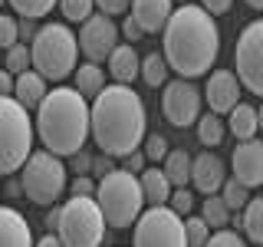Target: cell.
I'll use <instances>...</instances> for the list:
<instances>
[{
    "instance_id": "26",
    "label": "cell",
    "mask_w": 263,
    "mask_h": 247,
    "mask_svg": "<svg viewBox=\"0 0 263 247\" xmlns=\"http://www.w3.org/2000/svg\"><path fill=\"white\" fill-rule=\"evenodd\" d=\"M138 73H142V79L152 89H158V86H164V79H168V63H164L161 53H148L142 60V69H138Z\"/></svg>"
},
{
    "instance_id": "16",
    "label": "cell",
    "mask_w": 263,
    "mask_h": 247,
    "mask_svg": "<svg viewBox=\"0 0 263 247\" xmlns=\"http://www.w3.org/2000/svg\"><path fill=\"white\" fill-rule=\"evenodd\" d=\"M171 4L175 0H132V20L145 30V37L148 33H158V30H164L171 10H175Z\"/></svg>"
},
{
    "instance_id": "4",
    "label": "cell",
    "mask_w": 263,
    "mask_h": 247,
    "mask_svg": "<svg viewBox=\"0 0 263 247\" xmlns=\"http://www.w3.org/2000/svg\"><path fill=\"white\" fill-rule=\"evenodd\" d=\"M76 56H79L76 33L66 23H46V27H40L33 43H30V66L43 79H53V82L66 79L76 69Z\"/></svg>"
},
{
    "instance_id": "39",
    "label": "cell",
    "mask_w": 263,
    "mask_h": 247,
    "mask_svg": "<svg viewBox=\"0 0 263 247\" xmlns=\"http://www.w3.org/2000/svg\"><path fill=\"white\" fill-rule=\"evenodd\" d=\"M69 168L76 171V175H89V171H92V155H89V152H76Z\"/></svg>"
},
{
    "instance_id": "49",
    "label": "cell",
    "mask_w": 263,
    "mask_h": 247,
    "mask_svg": "<svg viewBox=\"0 0 263 247\" xmlns=\"http://www.w3.org/2000/svg\"><path fill=\"white\" fill-rule=\"evenodd\" d=\"M247 4H250L253 10H263V0H247Z\"/></svg>"
},
{
    "instance_id": "38",
    "label": "cell",
    "mask_w": 263,
    "mask_h": 247,
    "mask_svg": "<svg viewBox=\"0 0 263 247\" xmlns=\"http://www.w3.org/2000/svg\"><path fill=\"white\" fill-rule=\"evenodd\" d=\"M96 7L105 16H115V13H125L128 7H132V0H96Z\"/></svg>"
},
{
    "instance_id": "34",
    "label": "cell",
    "mask_w": 263,
    "mask_h": 247,
    "mask_svg": "<svg viewBox=\"0 0 263 247\" xmlns=\"http://www.w3.org/2000/svg\"><path fill=\"white\" fill-rule=\"evenodd\" d=\"M13 43H20V33H16V16L0 13V49H10Z\"/></svg>"
},
{
    "instance_id": "25",
    "label": "cell",
    "mask_w": 263,
    "mask_h": 247,
    "mask_svg": "<svg viewBox=\"0 0 263 247\" xmlns=\"http://www.w3.org/2000/svg\"><path fill=\"white\" fill-rule=\"evenodd\" d=\"M224 132H227V126L220 122V115H214V112L197 115V142L201 145H208V148L220 145L224 142Z\"/></svg>"
},
{
    "instance_id": "44",
    "label": "cell",
    "mask_w": 263,
    "mask_h": 247,
    "mask_svg": "<svg viewBox=\"0 0 263 247\" xmlns=\"http://www.w3.org/2000/svg\"><path fill=\"white\" fill-rule=\"evenodd\" d=\"M92 171L102 178V175H109V171H115V165H112L109 155H105V158H92Z\"/></svg>"
},
{
    "instance_id": "36",
    "label": "cell",
    "mask_w": 263,
    "mask_h": 247,
    "mask_svg": "<svg viewBox=\"0 0 263 247\" xmlns=\"http://www.w3.org/2000/svg\"><path fill=\"white\" fill-rule=\"evenodd\" d=\"M204 247H247V241H243L240 234H234V231L224 227V231H214Z\"/></svg>"
},
{
    "instance_id": "10",
    "label": "cell",
    "mask_w": 263,
    "mask_h": 247,
    "mask_svg": "<svg viewBox=\"0 0 263 247\" xmlns=\"http://www.w3.org/2000/svg\"><path fill=\"white\" fill-rule=\"evenodd\" d=\"M234 63H237V82L247 93L263 99V16L247 23L243 33L237 37L234 46Z\"/></svg>"
},
{
    "instance_id": "8",
    "label": "cell",
    "mask_w": 263,
    "mask_h": 247,
    "mask_svg": "<svg viewBox=\"0 0 263 247\" xmlns=\"http://www.w3.org/2000/svg\"><path fill=\"white\" fill-rule=\"evenodd\" d=\"M20 188L33 204L53 208L60 201V195L66 191V165L56 155H49L46 148L43 152H30V158L20 168Z\"/></svg>"
},
{
    "instance_id": "47",
    "label": "cell",
    "mask_w": 263,
    "mask_h": 247,
    "mask_svg": "<svg viewBox=\"0 0 263 247\" xmlns=\"http://www.w3.org/2000/svg\"><path fill=\"white\" fill-rule=\"evenodd\" d=\"M56 224H60V208L53 204V208H49V214H46V227H49V231H56Z\"/></svg>"
},
{
    "instance_id": "24",
    "label": "cell",
    "mask_w": 263,
    "mask_h": 247,
    "mask_svg": "<svg viewBox=\"0 0 263 247\" xmlns=\"http://www.w3.org/2000/svg\"><path fill=\"white\" fill-rule=\"evenodd\" d=\"M240 224H243L247 241L263 247V195H257V198H250V201H247Z\"/></svg>"
},
{
    "instance_id": "28",
    "label": "cell",
    "mask_w": 263,
    "mask_h": 247,
    "mask_svg": "<svg viewBox=\"0 0 263 247\" xmlns=\"http://www.w3.org/2000/svg\"><path fill=\"white\" fill-rule=\"evenodd\" d=\"M220 201L227 204V211H243L247 201H250V188H243L237 178H227L220 185Z\"/></svg>"
},
{
    "instance_id": "3",
    "label": "cell",
    "mask_w": 263,
    "mask_h": 247,
    "mask_svg": "<svg viewBox=\"0 0 263 247\" xmlns=\"http://www.w3.org/2000/svg\"><path fill=\"white\" fill-rule=\"evenodd\" d=\"M36 135L56 158H72L89 138V102L72 86L49 89L36 105Z\"/></svg>"
},
{
    "instance_id": "13",
    "label": "cell",
    "mask_w": 263,
    "mask_h": 247,
    "mask_svg": "<svg viewBox=\"0 0 263 247\" xmlns=\"http://www.w3.org/2000/svg\"><path fill=\"white\" fill-rule=\"evenodd\" d=\"M234 178L243 188H260L263 185V142L260 138H247L234 148Z\"/></svg>"
},
{
    "instance_id": "14",
    "label": "cell",
    "mask_w": 263,
    "mask_h": 247,
    "mask_svg": "<svg viewBox=\"0 0 263 247\" xmlns=\"http://www.w3.org/2000/svg\"><path fill=\"white\" fill-rule=\"evenodd\" d=\"M204 99H208L214 115H224L240 102V82H237V76L230 69H214L208 86H204Z\"/></svg>"
},
{
    "instance_id": "1",
    "label": "cell",
    "mask_w": 263,
    "mask_h": 247,
    "mask_svg": "<svg viewBox=\"0 0 263 247\" xmlns=\"http://www.w3.org/2000/svg\"><path fill=\"white\" fill-rule=\"evenodd\" d=\"M148 132L145 102L135 89L112 82L89 105V135L109 158H125L138 152Z\"/></svg>"
},
{
    "instance_id": "43",
    "label": "cell",
    "mask_w": 263,
    "mask_h": 247,
    "mask_svg": "<svg viewBox=\"0 0 263 247\" xmlns=\"http://www.w3.org/2000/svg\"><path fill=\"white\" fill-rule=\"evenodd\" d=\"M201 4H204V10H208L211 16H217V13H227L234 0H201Z\"/></svg>"
},
{
    "instance_id": "37",
    "label": "cell",
    "mask_w": 263,
    "mask_h": 247,
    "mask_svg": "<svg viewBox=\"0 0 263 247\" xmlns=\"http://www.w3.org/2000/svg\"><path fill=\"white\" fill-rule=\"evenodd\" d=\"M69 191L76 195V198H92L96 195V181L89 178V175H76V178H72V185H69Z\"/></svg>"
},
{
    "instance_id": "6",
    "label": "cell",
    "mask_w": 263,
    "mask_h": 247,
    "mask_svg": "<svg viewBox=\"0 0 263 247\" xmlns=\"http://www.w3.org/2000/svg\"><path fill=\"white\" fill-rule=\"evenodd\" d=\"M33 122L13 96H0V175H13L33 152Z\"/></svg>"
},
{
    "instance_id": "18",
    "label": "cell",
    "mask_w": 263,
    "mask_h": 247,
    "mask_svg": "<svg viewBox=\"0 0 263 247\" xmlns=\"http://www.w3.org/2000/svg\"><path fill=\"white\" fill-rule=\"evenodd\" d=\"M49 93L46 89V79L40 76L36 69H27V73H20V76H13V99L23 105V109H36L40 102H43V96Z\"/></svg>"
},
{
    "instance_id": "32",
    "label": "cell",
    "mask_w": 263,
    "mask_h": 247,
    "mask_svg": "<svg viewBox=\"0 0 263 247\" xmlns=\"http://www.w3.org/2000/svg\"><path fill=\"white\" fill-rule=\"evenodd\" d=\"M30 69V46L27 43H13L7 49V73L10 76H20V73Z\"/></svg>"
},
{
    "instance_id": "48",
    "label": "cell",
    "mask_w": 263,
    "mask_h": 247,
    "mask_svg": "<svg viewBox=\"0 0 263 247\" xmlns=\"http://www.w3.org/2000/svg\"><path fill=\"white\" fill-rule=\"evenodd\" d=\"M257 129L263 132V105H260V109H257Z\"/></svg>"
},
{
    "instance_id": "46",
    "label": "cell",
    "mask_w": 263,
    "mask_h": 247,
    "mask_svg": "<svg viewBox=\"0 0 263 247\" xmlns=\"http://www.w3.org/2000/svg\"><path fill=\"white\" fill-rule=\"evenodd\" d=\"M33 247H63V241L53 234V231H49V234H43V237H40V241L33 244Z\"/></svg>"
},
{
    "instance_id": "15",
    "label": "cell",
    "mask_w": 263,
    "mask_h": 247,
    "mask_svg": "<svg viewBox=\"0 0 263 247\" xmlns=\"http://www.w3.org/2000/svg\"><path fill=\"white\" fill-rule=\"evenodd\" d=\"M224 181H227V168H224V158H220V155L201 152L197 158H191V185L201 195H217Z\"/></svg>"
},
{
    "instance_id": "41",
    "label": "cell",
    "mask_w": 263,
    "mask_h": 247,
    "mask_svg": "<svg viewBox=\"0 0 263 247\" xmlns=\"http://www.w3.org/2000/svg\"><path fill=\"white\" fill-rule=\"evenodd\" d=\"M145 168V152H132V155H125V162H122V171H142Z\"/></svg>"
},
{
    "instance_id": "11",
    "label": "cell",
    "mask_w": 263,
    "mask_h": 247,
    "mask_svg": "<svg viewBox=\"0 0 263 247\" xmlns=\"http://www.w3.org/2000/svg\"><path fill=\"white\" fill-rule=\"evenodd\" d=\"M201 99H204L201 89H197L191 79H175V82H168L164 93H161V112L175 129H187V126H194L197 115H201Z\"/></svg>"
},
{
    "instance_id": "31",
    "label": "cell",
    "mask_w": 263,
    "mask_h": 247,
    "mask_svg": "<svg viewBox=\"0 0 263 247\" xmlns=\"http://www.w3.org/2000/svg\"><path fill=\"white\" fill-rule=\"evenodd\" d=\"M211 237V227L204 218H184V241L187 247H204Z\"/></svg>"
},
{
    "instance_id": "7",
    "label": "cell",
    "mask_w": 263,
    "mask_h": 247,
    "mask_svg": "<svg viewBox=\"0 0 263 247\" xmlns=\"http://www.w3.org/2000/svg\"><path fill=\"white\" fill-rule=\"evenodd\" d=\"M63 247H99L105 237V218L99 211L96 198H76L60 208V224L53 231Z\"/></svg>"
},
{
    "instance_id": "29",
    "label": "cell",
    "mask_w": 263,
    "mask_h": 247,
    "mask_svg": "<svg viewBox=\"0 0 263 247\" xmlns=\"http://www.w3.org/2000/svg\"><path fill=\"white\" fill-rule=\"evenodd\" d=\"M7 4H10L20 16H27V20H40V16H46L60 0H7Z\"/></svg>"
},
{
    "instance_id": "2",
    "label": "cell",
    "mask_w": 263,
    "mask_h": 247,
    "mask_svg": "<svg viewBox=\"0 0 263 247\" xmlns=\"http://www.w3.org/2000/svg\"><path fill=\"white\" fill-rule=\"evenodd\" d=\"M164 63L175 69L181 79H197L211 73L220 53V30L214 16L204 7L181 4V10H171L168 23H164Z\"/></svg>"
},
{
    "instance_id": "9",
    "label": "cell",
    "mask_w": 263,
    "mask_h": 247,
    "mask_svg": "<svg viewBox=\"0 0 263 247\" xmlns=\"http://www.w3.org/2000/svg\"><path fill=\"white\" fill-rule=\"evenodd\" d=\"M132 247H187L184 241V221L168 204L148 208L135 221V241Z\"/></svg>"
},
{
    "instance_id": "30",
    "label": "cell",
    "mask_w": 263,
    "mask_h": 247,
    "mask_svg": "<svg viewBox=\"0 0 263 247\" xmlns=\"http://www.w3.org/2000/svg\"><path fill=\"white\" fill-rule=\"evenodd\" d=\"M60 10H63L66 20L86 23L89 16H92V10H96V0H60Z\"/></svg>"
},
{
    "instance_id": "23",
    "label": "cell",
    "mask_w": 263,
    "mask_h": 247,
    "mask_svg": "<svg viewBox=\"0 0 263 247\" xmlns=\"http://www.w3.org/2000/svg\"><path fill=\"white\" fill-rule=\"evenodd\" d=\"M76 93L82 99H96L99 93L105 89V73H102V66L99 63H82L79 69H76Z\"/></svg>"
},
{
    "instance_id": "5",
    "label": "cell",
    "mask_w": 263,
    "mask_h": 247,
    "mask_svg": "<svg viewBox=\"0 0 263 247\" xmlns=\"http://www.w3.org/2000/svg\"><path fill=\"white\" fill-rule=\"evenodd\" d=\"M92 198H96L99 211H102L105 224H112V227H132L145 208V195H142L138 178L132 171H122V168L99 178Z\"/></svg>"
},
{
    "instance_id": "50",
    "label": "cell",
    "mask_w": 263,
    "mask_h": 247,
    "mask_svg": "<svg viewBox=\"0 0 263 247\" xmlns=\"http://www.w3.org/2000/svg\"><path fill=\"white\" fill-rule=\"evenodd\" d=\"M4 4H7V0H0V7H4Z\"/></svg>"
},
{
    "instance_id": "21",
    "label": "cell",
    "mask_w": 263,
    "mask_h": 247,
    "mask_svg": "<svg viewBox=\"0 0 263 247\" xmlns=\"http://www.w3.org/2000/svg\"><path fill=\"white\" fill-rule=\"evenodd\" d=\"M161 171L171 181V188H187V181H191V155L184 148H171Z\"/></svg>"
},
{
    "instance_id": "27",
    "label": "cell",
    "mask_w": 263,
    "mask_h": 247,
    "mask_svg": "<svg viewBox=\"0 0 263 247\" xmlns=\"http://www.w3.org/2000/svg\"><path fill=\"white\" fill-rule=\"evenodd\" d=\"M201 218L208 221V227H214V231H224L230 224V211H227V204L220 201V195H208V201H204V208H201Z\"/></svg>"
},
{
    "instance_id": "17",
    "label": "cell",
    "mask_w": 263,
    "mask_h": 247,
    "mask_svg": "<svg viewBox=\"0 0 263 247\" xmlns=\"http://www.w3.org/2000/svg\"><path fill=\"white\" fill-rule=\"evenodd\" d=\"M30 224L16 208H4L0 204V247H33Z\"/></svg>"
},
{
    "instance_id": "20",
    "label": "cell",
    "mask_w": 263,
    "mask_h": 247,
    "mask_svg": "<svg viewBox=\"0 0 263 247\" xmlns=\"http://www.w3.org/2000/svg\"><path fill=\"white\" fill-rule=\"evenodd\" d=\"M138 185H142V195H145V204H152V208H158V204H168L171 198V181L164 178L161 168H145L142 178H138Z\"/></svg>"
},
{
    "instance_id": "19",
    "label": "cell",
    "mask_w": 263,
    "mask_h": 247,
    "mask_svg": "<svg viewBox=\"0 0 263 247\" xmlns=\"http://www.w3.org/2000/svg\"><path fill=\"white\" fill-rule=\"evenodd\" d=\"M138 69H142V56L135 53V46L132 43H119L112 49L109 56V73L115 82H122V86H128V82H135Z\"/></svg>"
},
{
    "instance_id": "35",
    "label": "cell",
    "mask_w": 263,
    "mask_h": 247,
    "mask_svg": "<svg viewBox=\"0 0 263 247\" xmlns=\"http://www.w3.org/2000/svg\"><path fill=\"white\" fill-rule=\"evenodd\" d=\"M168 208L184 218V214H191V208H194V195L187 191V188H178V191H171V198H168Z\"/></svg>"
},
{
    "instance_id": "51",
    "label": "cell",
    "mask_w": 263,
    "mask_h": 247,
    "mask_svg": "<svg viewBox=\"0 0 263 247\" xmlns=\"http://www.w3.org/2000/svg\"><path fill=\"white\" fill-rule=\"evenodd\" d=\"M178 4H187V0H178Z\"/></svg>"
},
{
    "instance_id": "22",
    "label": "cell",
    "mask_w": 263,
    "mask_h": 247,
    "mask_svg": "<svg viewBox=\"0 0 263 247\" xmlns=\"http://www.w3.org/2000/svg\"><path fill=\"white\" fill-rule=\"evenodd\" d=\"M230 115V132L237 135V142H247V138H257V109L247 102H237L234 109L227 112Z\"/></svg>"
},
{
    "instance_id": "40",
    "label": "cell",
    "mask_w": 263,
    "mask_h": 247,
    "mask_svg": "<svg viewBox=\"0 0 263 247\" xmlns=\"http://www.w3.org/2000/svg\"><path fill=\"white\" fill-rule=\"evenodd\" d=\"M16 33H20L23 43H33V37H36V23L27 20V16H20V20H16Z\"/></svg>"
},
{
    "instance_id": "33",
    "label": "cell",
    "mask_w": 263,
    "mask_h": 247,
    "mask_svg": "<svg viewBox=\"0 0 263 247\" xmlns=\"http://www.w3.org/2000/svg\"><path fill=\"white\" fill-rule=\"evenodd\" d=\"M168 138L164 135H158V132H155V135H145V158H152V162H164L168 158Z\"/></svg>"
},
{
    "instance_id": "42",
    "label": "cell",
    "mask_w": 263,
    "mask_h": 247,
    "mask_svg": "<svg viewBox=\"0 0 263 247\" xmlns=\"http://www.w3.org/2000/svg\"><path fill=\"white\" fill-rule=\"evenodd\" d=\"M122 33H125L128 43H135V40H142V37H145V30L138 27V23L132 20V16H125V23H122Z\"/></svg>"
},
{
    "instance_id": "45",
    "label": "cell",
    "mask_w": 263,
    "mask_h": 247,
    "mask_svg": "<svg viewBox=\"0 0 263 247\" xmlns=\"http://www.w3.org/2000/svg\"><path fill=\"white\" fill-rule=\"evenodd\" d=\"M0 96H13V76L7 69H0Z\"/></svg>"
},
{
    "instance_id": "12",
    "label": "cell",
    "mask_w": 263,
    "mask_h": 247,
    "mask_svg": "<svg viewBox=\"0 0 263 247\" xmlns=\"http://www.w3.org/2000/svg\"><path fill=\"white\" fill-rule=\"evenodd\" d=\"M79 49L86 53L89 63H102L112 56V49L119 46V27L112 23V16L105 13H92L86 23H82L79 37H76Z\"/></svg>"
}]
</instances>
